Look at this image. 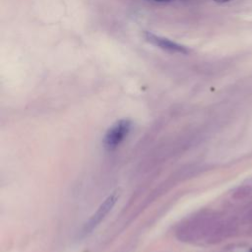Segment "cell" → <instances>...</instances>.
I'll return each instance as SVG.
<instances>
[{
	"mask_svg": "<svg viewBox=\"0 0 252 252\" xmlns=\"http://www.w3.org/2000/svg\"><path fill=\"white\" fill-rule=\"evenodd\" d=\"M117 199V195L116 193H113L111 195H109L104 201L103 203L99 206V208L97 209V211L92 216V218L90 219V220L88 221V223L86 224L85 227V232H90L92 231L103 219L104 217L108 214V212L112 209V207L114 206L115 202Z\"/></svg>",
	"mask_w": 252,
	"mask_h": 252,
	"instance_id": "cell-3",
	"label": "cell"
},
{
	"mask_svg": "<svg viewBox=\"0 0 252 252\" xmlns=\"http://www.w3.org/2000/svg\"><path fill=\"white\" fill-rule=\"evenodd\" d=\"M132 123L128 119H121L115 122L103 137L104 148L111 151L117 148L128 136Z\"/></svg>",
	"mask_w": 252,
	"mask_h": 252,
	"instance_id": "cell-1",
	"label": "cell"
},
{
	"mask_svg": "<svg viewBox=\"0 0 252 252\" xmlns=\"http://www.w3.org/2000/svg\"><path fill=\"white\" fill-rule=\"evenodd\" d=\"M156 1H158V2H169V1H172V0H156Z\"/></svg>",
	"mask_w": 252,
	"mask_h": 252,
	"instance_id": "cell-7",
	"label": "cell"
},
{
	"mask_svg": "<svg viewBox=\"0 0 252 252\" xmlns=\"http://www.w3.org/2000/svg\"><path fill=\"white\" fill-rule=\"evenodd\" d=\"M215 1L218 3H225V2H228L229 0H215Z\"/></svg>",
	"mask_w": 252,
	"mask_h": 252,
	"instance_id": "cell-6",
	"label": "cell"
},
{
	"mask_svg": "<svg viewBox=\"0 0 252 252\" xmlns=\"http://www.w3.org/2000/svg\"><path fill=\"white\" fill-rule=\"evenodd\" d=\"M145 38L147 41L150 43L154 44L155 46H158L165 51L171 52V53H181V54H186L188 53V48L185 47L184 45H181L177 42H174L166 37H162L157 34H154L153 32H146L144 34Z\"/></svg>",
	"mask_w": 252,
	"mask_h": 252,
	"instance_id": "cell-2",
	"label": "cell"
},
{
	"mask_svg": "<svg viewBox=\"0 0 252 252\" xmlns=\"http://www.w3.org/2000/svg\"><path fill=\"white\" fill-rule=\"evenodd\" d=\"M245 219L248 221H252V209L247 212V214L245 215Z\"/></svg>",
	"mask_w": 252,
	"mask_h": 252,
	"instance_id": "cell-5",
	"label": "cell"
},
{
	"mask_svg": "<svg viewBox=\"0 0 252 252\" xmlns=\"http://www.w3.org/2000/svg\"><path fill=\"white\" fill-rule=\"evenodd\" d=\"M250 197H252V185L250 184H244L238 187L233 194V198L237 200H245Z\"/></svg>",
	"mask_w": 252,
	"mask_h": 252,
	"instance_id": "cell-4",
	"label": "cell"
}]
</instances>
